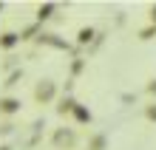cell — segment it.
Returning a JSON list of instances; mask_svg holds the SVG:
<instances>
[{
	"instance_id": "cell-13",
	"label": "cell",
	"mask_w": 156,
	"mask_h": 150,
	"mask_svg": "<svg viewBox=\"0 0 156 150\" xmlns=\"http://www.w3.org/2000/svg\"><path fill=\"white\" fill-rule=\"evenodd\" d=\"M37 29H40L37 23H34V26H29V29H26V31L20 34V40H31V34H37Z\"/></svg>"
},
{
	"instance_id": "cell-3",
	"label": "cell",
	"mask_w": 156,
	"mask_h": 150,
	"mask_svg": "<svg viewBox=\"0 0 156 150\" xmlns=\"http://www.w3.org/2000/svg\"><path fill=\"white\" fill-rule=\"evenodd\" d=\"M20 108H23V102L14 99V96L0 99V116H14V113H20Z\"/></svg>"
},
{
	"instance_id": "cell-7",
	"label": "cell",
	"mask_w": 156,
	"mask_h": 150,
	"mask_svg": "<svg viewBox=\"0 0 156 150\" xmlns=\"http://www.w3.org/2000/svg\"><path fill=\"white\" fill-rule=\"evenodd\" d=\"M54 12H57V6H54V3L40 6V9H37V20H40V23H43V20H48V17H54Z\"/></svg>"
},
{
	"instance_id": "cell-8",
	"label": "cell",
	"mask_w": 156,
	"mask_h": 150,
	"mask_svg": "<svg viewBox=\"0 0 156 150\" xmlns=\"http://www.w3.org/2000/svg\"><path fill=\"white\" fill-rule=\"evenodd\" d=\"M74 119H77V122H91V110H88L85 105H77V108H74Z\"/></svg>"
},
{
	"instance_id": "cell-1",
	"label": "cell",
	"mask_w": 156,
	"mask_h": 150,
	"mask_svg": "<svg viewBox=\"0 0 156 150\" xmlns=\"http://www.w3.org/2000/svg\"><path fill=\"white\" fill-rule=\"evenodd\" d=\"M54 96H57V82L54 79H40L34 85V102L37 105H48V102H54Z\"/></svg>"
},
{
	"instance_id": "cell-10",
	"label": "cell",
	"mask_w": 156,
	"mask_h": 150,
	"mask_svg": "<svg viewBox=\"0 0 156 150\" xmlns=\"http://www.w3.org/2000/svg\"><path fill=\"white\" fill-rule=\"evenodd\" d=\"M82 68H85V60H82V57H77L74 62H71V74H74V77H80Z\"/></svg>"
},
{
	"instance_id": "cell-16",
	"label": "cell",
	"mask_w": 156,
	"mask_h": 150,
	"mask_svg": "<svg viewBox=\"0 0 156 150\" xmlns=\"http://www.w3.org/2000/svg\"><path fill=\"white\" fill-rule=\"evenodd\" d=\"M151 26H156V6H151Z\"/></svg>"
},
{
	"instance_id": "cell-11",
	"label": "cell",
	"mask_w": 156,
	"mask_h": 150,
	"mask_svg": "<svg viewBox=\"0 0 156 150\" xmlns=\"http://www.w3.org/2000/svg\"><path fill=\"white\" fill-rule=\"evenodd\" d=\"M145 119H148V122H156V102L145 105Z\"/></svg>"
},
{
	"instance_id": "cell-4",
	"label": "cell",
	"mask_w": 156,
	"mask_h": 150,
	"mask_svg": "<svg viewBox=\"0 0 156 150\" xmlns=\"http://www.w3.org/2000/svg\"><path fill=\"white\" fill-rule=\"evenodd\" d=\"M23 40H20V34H17V31H3V34H0V51H12Z\"/></svg>"
},
{
	"instance_id": "cell-15",
	"label": "cell",
	"mask_w": 156,
	"mask_h": 150,
	"mask_svg": "<svg viewBox=\"0 0 156 150\" xmlns=\"http://www.w3.org/2000/svg\"><path fill=\"white\" fill-rule=\"evenodd\" d=\"M148 93H151V96H156V79L148 82Z\"/></svg>"
},
{
	"instance_id": "cell-6",
	"label": "cell",
	"mask_w": 156,
	"mask_h": 150,
	"mask_svg": "<svg viewBox=\"0 0 156 150\" xmlns=\"http://www.w3.org/2000/svg\"><path fill=\"white\" fill-rule=\"evenodd\" d=\"M77 105H80V102H74L71 96H66V99H62L60 105H57V113H60V116H66V113H74V108H77Z\"/></svg>"
},
{
	"instance_id": "cell-5",
	"label": "cell",
	"mask_w": 156,
	"mask_h": 150,
	"mask_svg": "<svg viewBox=\"0 0 156 150\" xmlns=\"http://www.w3.org/2000/svg\"><path fill=\"white\" fill-rule=\"evenodd\" d=\"M108 147V136L105 133H94L88 139V150H105Z\"/></svg>"
},
{
	"instance_id": "cell-9",
	"label": "cell",
	"mask_w": 156,
	"mask_h": 150,
	"mask_svg": "<svg viewBox=\"0 0 156 150\" xmlns=\"http://www.w3.org/2000/svg\"><path fill=\"white\" fill-rule=\"evenodd\" d=\"M91 40H94V29H80V34H77V43H80V45H88Z\"/></svg>"
},
{
	"instance_id": "cell-12",
	"label": "cell",
	"mask_w": 156,
	"mask_h": 150,
	"mask_svg": "<svg viewBox=\"0 0 156 150\" xmlns=\"http://www.w3.org/2000/svg\"><path fill=\"white\" fill-rule=\"evenodd\" d=\"M153 34H156V26H148V29H142V31H139V40H151Z\"/></svg>"
},
{
	"instance_id": "cell-14",
	"label": "cell",
	"mask_w": 156,
	"mask_h": 150,
	"mask_svg": "<svg viewBox=\"0 0 156 150\" xmlns=\"http://www.w3.org/2000/svg\"><path fill=\"white\" fill-rule=\"evenodd\" d=\"M20 77H23V71H14L12 77H9V82H6V85H17V79H20Z\"/></svg>"
},
{
	"instance_id": "cell-17",
	"label": "cell",
	"mask_w": 156,
	"mask_h": 150,
	"mask_svg": "<svg viewBox=\"0 0 156 150\" xmlns=\"http://www.w3.org/2000/svg\"><path fill=\"white\" fill-rule=\"evenodd\" d=\"M0 150H12V147H9V145H3V147H0Z\"/></svg>"
},
{
	"instance_id": "cell-2",
	"label": "cell",
	"mask_w": 156,
	"mask_h": 150,
	"mask_svg": "<svg viewBox=\"0 0 156 150\" xmlns=\"http://www.w3.org/2000/svg\"><path fill=\"white\" fill-rule=\"evenodd\" d=\"M51 145L57 147V150H71L77 145V130L74 127H57L51 133Z\"/></svg>"
}]
</instances>
